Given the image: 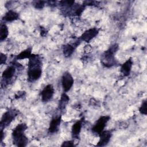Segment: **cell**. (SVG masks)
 Segmentation results:
<instances>
[{
	"label": "cell",
	"instance_id": "1",
	"mask_svg": "<svg viewBox=\"0 0 147 147\" xmlns=\"http://www.w3.org/2000/svg\"><path fill=\"white\" fill-rule=\"evenodd\" d=\"M28 79L33 82L40 78L42 75V61L38 55L32 54L28 61Z\"/></svg>",
	"mask_w": 147,
	"mask_h": 147
},
{
	"label": "cell",
	"instance_id": "2",
	"mask_svg": "<svg viewBox=\"0 0 147 147\" xmlns=\"http://www.w3.org/2000/svg\"><path fill=\"white\" fill-rule=\"evenodd\" d=\"M28 129V126L25 123L18 124L12 131L13 144L17 146L24 147L28 143V138L24 134L25 131Z\"/></svg>",
	"mask_w": 147,
	"mask_h": 147
},
{
	"label": "cell",
	"instance_id": "3",
	"mask_svg": "<svg viewBox=\"0 0 147 147\" xmlns=\"http://www.w3.org/2000/svg\"><path fill=\"white\" fill-rule=\"evenodd\" d=\"M118 50V45L114 44L108 49L105 51L101 56L100 62L102 64L107 68H110L116 64L115 54Z\"/></svg>",
	"mask_w": 147,
	"mask_h": 147
},
{
	"label": "cell",
	"instance_id": "4",
	"mask_svg": "<svg viewBox=\"0 0 147 147\" xmlns=\"http://www.w3.org/2000/svg\"><path fill=\"white\" fill-rule=\"evenodd\" d=\"M19 113V110L14 109H9L5 112L2 115L0 122L1 130H3L7 127L18 115Z\"/></svg>",
	"mask_w": 147,
	"mask_h": 147
},
{
	"label": "cell",
	"instance_id": "5",
	"mask_svg": "<svg viewBox=\"0 0 147 147\" xmlns=\"http://www.w3.org/2000/svg\"><path fill=\"white\" fill-rule=\"evenodd\" d=\"M110 119V117L109 115H103L100 117L91 129L92 133L99 136L104 130L106 124Z\"/></svg>",
	"mask_w": 147,
	"mask_h": 147
},
{
	"label": "cell",
	"instance_id": "6",
	"mask_svg": "<svg viewBox=\"0 0 147 147\" xmlns=\"http://www.w3.org/2000/svg\"><path fill=\"white\" fill-rule=\"evenodd\" d=\"M74 82V80L71 74L69 72H65L61 78V84L64 92L69 91L71 89Z\"/></svg>",
	"mask_w": 147,
	"mask_h": 147
},
{
	"label": "cell",
	"instance_id": "7",
	"mask_svg": "<svg viewBox=\"0 0 147 147\" xmlns=\"http://www.w3.org/2000/svg\"><path fill=\"white\" fill-rule=\"evenodd\" d=\"M55 93L54 87L52 84L46 86L41 92V98L42 102L47 103L51 100Z\"/></svg>",
	"mask_w": 147,
	"mask_h": 147
},
{
	"label": "cell",
	"instance_id": "8",
	"mask_svg": "<svg viewBox=\"0 0 147 147\" xmlns=\"http://www.w3.org/2000/svg\"><path fill=\"white\" fill-rule=\"evenodd\" d=\"M81 40L79 38L76 41L72 44H67L63 46V53L64 57H69L74 52L75 49L80 45L81 42Z\"/></svg>",
	"mask_w": 147,
	"mask_h": 147
},
{
	"label": "cell",
	"instance_id": "9",
	"mask_svg": "<svg viewBox=\"0 0 147 147\" xmlns=\"http://www.w3.org/2000/svg\"><path fill=\"white\" fill-rule=\"evenodd\" d=\"M16 71L15 65H11L7 67L3 72L2 75V81L3 83H9L14 76Z\"/></svg>",
	"mask_w": 147,
	"mask_h": 147
},
{
	"label": "cell",
	"instance_id": "10",
	"mask_svg": "<svg viewBox=\"0 0 147 147\" xmlns=\"http://www.w3.org/2000/svg\"><path fill=\"white\" fill-rule=\"evenodd\" d=\"M99 33V29L96 28H90L86 30L79 37L81 41L89 42L95 37H96Z\"/></svg>",
	"mask_w": 147,
	"mask_h": 147
},
{
	"label": "cell",
	"instance_id": "11",
	"mask_svg": "<svg viewBox=\"0 0 147 147\" xmlns=\"http://www.w3.org/2000/svg\"><path fill=\"white\" fill-rule=\"evenodd\" d=\"M61 122V116L59 115L57 117H53L50 122L49 126L48 127V133L50 134H53L57 133L60 126Z\"/></svg>",
	"mask_w": 147,
	"mask_h": 147
},
{
	"label": "cell",
	"instance_id": "12",
	"mask_svg": "<svg viewBox=\"0 0 147 147\" xmlns=\"http://www.w3.org/2000/svg\"><path fill=\"white\" fill-rule=\"evenodd\" d=\"M99 140L98 144L96 145L97 146H104L108 144L111 137L112 136V133L110 130L103 131L99 135Z\"/></svg>",
	"mask_w": 147,
	"mask_h": 147
},
{
	"label": "cell",
	"instance_id": "13",
	"mask_svg": "<svg viewBox=\"0 0 147 147\" xmlns=\"http://www.w3.org/2000/svg\"><path fill=\"white\" fill-rule=\"evenodd\" d=\"M133 61L131 58L127 60L125 63H123L121 67V73L124 76H127L130 75L131 68L133 66Z\"/></svg>",
	"mask_w": 147,
	"mask_h": 147
},
{
	"label": "cell",
	"instance_id": "14",
	"mask_svg": "<svg viewBox=\"0 0 147 147\" xmlns=\"http://www.w3.org/2000/svg\"><path fill=\"white\" fill-rule=\"evenodd\" d=\"M82 127V120L76 121L72 126L71 134L73 138L78 139Z\"/></svg>",
	"mask_w": 147,
	"mask_h": 147
},
{
	"label": "cell",
	"instance_id": "15",
	"mask_svg": "<svg viewBox=\"0 0 147 147\" xmlns=\"http://www.w3.org/2000/svg\"><path fill=\"white\" fill-rule=\"evenodd\" d=\"M19 18V14L15 11L9 10L3 16L2 20L6 22H12Z\"/></svg>",
	"mask_w": 147,
	"mask_h": 147
},
{
	"label": "cell",
	"instance_id": "16",
	"mask_svg": "<svg viewBox=\"0 0 147 147\" xmlns=\"http://www.w3.org/2000/svg\"><path fill=\"white\" fill-rule=\"evenodd\" d=\"M69 96L65 93L62 94V95H61L60 99L59 100V105H58V109L60 111H63V110H65L67 105L69 103Z\"/></svg>",
	"mask_w": 147,
	"mask_h": 147
},
{
	"label": "cell",
	"instance_id": "17",
	"mask_svg": "<svg viewBox=\"0 0 147 147\" xmlns=\"http://www.w3.org/2000/svg\"><path fill=\"white\" fill-rule=\"evenodd\" d=\"M32 48L31 47L28 48L27 49H25L24 51L20 52L18 55L16 56L17 60H23L25 59H29V57L32 56Z\"/></svg>",
	"mask_w": 147,
	"mask_h": 147
},
{
	"label": "cell",
	"instance_id": "18",
	"mask_svg": "<svg viewBox=\"0 0 147 147\" xmlns=\"http://www.w3.org/2000/svg\"><path fill=\"white\" fill-rule=\"evenodd\" d=\"M9 30L7 25L5 24H1L0 28V41H3L8 36Z\"/></svg>",
	"mask_w": 147,
	"mask_h": 147
},
{
	"label": "cell",
	"instance_id": "19",
	"mask_svg": "<svg viewBox=\"0 0 147 147\" xmlns=\"http://www.w3.org/2000/svg\"><path fill=\"white\" fill-rule=\"evenodd\" d=\"M47 3V1H34L33 2V6L37 9H42Z\"/></svg>",
	"mask_w": 147,
	"mask_h": 147
},
{
	"label": "cell",
	"instance_id": "20",
	"mask_svg": "<svg viewBox=\"0 0 147 147\" xmlns=\"http://www.w3.org/2000/svg\"><path fill=\"white\" fill-rule=\"evenodd\" d=\"M139 111L140 113L141 114H143V115H146L147 114V102H146V100H144L140 109H139Z\"/></svg>",
	"mask_w": 147,
	"mask_h": 147
},
{
	"label": "cell",
	"instance_id": "21",
	"mask_svg": "<svg viewBox=\"0 0 147 147\" xmlns=\"http://www.w3.org/2000/svg\"><path fill=\"white\" fill-rule=\"evenodd\" d=\"M75 146V144H74V141H64L61 145V146H62V147H64V146L69 147V146Z\"/></svg>",
	"mask_w": 147,
	"mask_h": 147
},
{
	"label": "cell",
	"instance_id": "22",
	"mask_svg": "<svg viewBox=\"0 0 147 147\" xmlns=\"http://www.w3.org/2000/svg\"><path fill=\"white\" fill-rule=\"evenodd\" d=\"M7 60V56L2 53H1L0 54V64L1 65L4 64L6 63Z\"/></svg>",
	"mask_w": 147,
	"mask_h": 147
},
{
	"label": "cell",
	"instance_id": "23",
	"mask_svg": "<svg viewBox=\"0 0 147 147\" xmlns=\"http://www.w3.org/2000/svg\"><path fill=\"white\" fill-rule=\"evenodd\" d=\"M4 138V133L3 130H1V142H2V140Z\"/></svg>",
	"mask_w": 147,
	"mask_h": 147
}]
</instances>
